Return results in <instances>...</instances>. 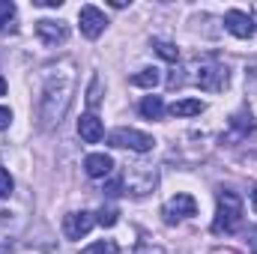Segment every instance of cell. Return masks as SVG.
Wrapping results in <instances>:
<instances>
[{
	"instance_id": "14",
	"label": "cell",
	"mask_w": 257,
	"mask_h": 254,
	"mask_svg": "<svg viewBox=\"0 0 257 254\" xmlns=\"http://www.w3.org/2000/svg\"><path fill=\"white\" fill-rule=\"evenodd\" d=\"M135 87H156L159 84V69H141L138 75H132Z\"/></svg>"
},
{
	"instance_id": "9",
	"label": "cell",
	"mask_w": 257,
	"mask_h": 254,
	"mask_svg": "<svg viewBox=\"0 0 257 254\" xmlns=\"http://www.w3.org/2000/svg\"><path fill=\"white\" fill-rule=\"evenodd\" d=\"M36 36L45 45H60V42H66V36H69V27H66L63 21L42 18V21H36Z\"/></svg>"
},
{
	"instance_id": "10",
	"label": "cell",
	"mask_w": 257,
	"mask_h": 254,
	"mask_svg": "<svg viewBox=\"0 0 257 254\" xmlns=\"http://www.w3.org/2000/svg\"><path fill=\"white\" fill-rule=\"evenodd\" d=\"M78 135H81V141H87V144H99V141L105 138V126H102V120H99L96 114H84V117L78 120Z\"/></svg>"
},
{
	"instance_id": "8",
	"label": "cell",
	"mask_w": 257,
	"mask_h": 254,
	"mask_svg": "<svg viewBox=\"0 0 257 254\" xmlns=\"http://www.w3.org/2000/svg\"><path fill=\"white\" fill-rule=\"evenodd\" d=\"M224 27H227L233 36L248 39V36L254 33V18H251L248 12H242V9H227V15H224Z\"/></svg>"
},
{
	"instance_id": "13",
	"label": "cell",
	"mask_w": 257,
	"mask_h": 254,
	"mask_svg": "<svg viewBox=\"0 0 257 254\" xmlns=\"http://www.w3.org/2000/svg\"><path fill=\"white\" fill-rule=\"evenodd\" d=\"M141 114H144L147 120H159V117L165 114V102H162V96H147V99L141 102Z\"/></svg>"
},
{
	"instance_id": "23",
	"label": "cell",
	"mask_w": 257,
	"mask_h": 254,
	"mask_svg": "<svg viewBox=\"0 0 257 254\" xmlns=\"http://www.w3.org/2000/svg\"><path fill=\"white\" fill-rule=\"evenodd\" d=\"M108 194H111V197H114V194H120V180H111V183H108Z\"/></svg>"
},
{
	"instance_id": "4",
	"label": "cell",
	"mask_w": 257,
	"mask_h": 254,
	"mask_svg": "<svg viewBox=\"0 0 257 254\" xmlns=\"http://www.w3.org/2000/svg\"><path fill=\"white\" fill-rule=\"evenodd\" d=\"M108 144L120 147V150H132V153H147V150H153L156 141L150 135L138 132V129H117V132L108 135Z\"/></svg>"
},
{
	"instance_id": "5",
	"label": "cell",
	"mask_w": 257,
	"mask_h": 254,
	"mask_svg": "<svg viewBox=\"0 0 257 254\" xmlns=\"http://www.w3.org/2000/svg\"><path fill=\"white\" fill-rule=\"evenodd\" d=\"M78 21H81V33H84L87 39H99V36L105 33V27H108L105 12H102V9H96V6H81Z\"/></svg>"
},
{
	"instance_id": "18",
	"label": "cell",
	"mask_w": 257,
	"mask_h": 254,
	"mask_svg": "<svg viewBox=\"0 0 257 254\" xmlns=\"http://www.w3.org/2000/svg\"><path fill=\"white\" fill-rule=\"evenodd\" d=\"M12 186H15V183H12L9 171H3V168H0V197H9V194H12Z\"/></svg>"
},
{
	"instance_id": "21",
	"label": "cell",
	"mask_w": 257,
	"mask_h": 254,
	"mask_svg": "<svg viewBox=\"0 0 257 254\" xmlns=\"http://www.w3.org/2000/svg\"><path fill=\"white\" fill-rule=\"evenodd\" d=\"M9 123H12V111L0 108V129H9Z\"/></svg>"
},
{
	"instance_id": "2",
	"label": "cell",
	"mask_w": 257,
	"mask_h": 254,
	"mask_svg": "<svg viewBox=\"0 0 257 254\" xmlns=\"http://www.w3.org/2000/svg\"><path fill=\"white\" fill-rule=\"evenodd\" d=\"M242 224V200L236 191H218V212L212 221V233H233Z\"/></svg>"
},
{
	"instance_id": "7",
	"label": "cell",
	"mask_w": 257,
	"mask_h": 254,
	"mask_svg": "<svg viewBox=\"0 0 257 254\" xmlns=\"http://www.w3.org/2000/svg\"><path fill=\"white\" fill-rule=\"evenodd\" d=\"M93 224H96L93 212H69V215L63 218V233L69 236V239H81V236L90 233Z\"/></svg>"
},
{
	"instance_id": "11",
	"label": "cell",
	"mask_w": 257,
	"mask_h": 254,
	"mask_svg": "<svg viewBox=\"0 0 257 254\" xmlns=\"http://www.w3.org/2000/svg\"><path fill=\"white\" fill-rule=\"evenodd\" d=\"M84 171H87V177H93V180L108 177V174L114 171V159L105 156V153H90V156L84 159Z\"/></svg>"
},
{
	"instance_id": "16",
	"label": "cell",
	"mask_w": 257,
	"mask_h": 254,
	"mask_svg": "<svg viewBox=\"0 0 257 254\" xmlns=\"http://www.w3.org/2000/svg\"><path fill=\"white\" fill-rule=\"evenodd\" d=\"M117 242H111V239H99V242H93V245H87V248H81V254H117Z\"/></svg>"
},
{
	"instance_id": "19",
	"label": "cell",
	"mask_w": 257,
	"mask_h": 254,
	"mask_svg": "<svg viewBox=\"0 0 257 254\" xmlns=\"http://www.w3.org/2000/svg\"><path fill=\"white\" fill-rule=\"evenodd\" d=\"M96 221H99L102 227H114V224H117V209H102Z\"/></svg>"
},
{
	"instance_id": "20",
	"label": "cell",
	"mask_w": 257,
	"mask_h": 254,
	"mask_svg": "<svg viewBox=\"0 0 257 254\" xmlns=\"http://www.w3.org/2000/svg\"><path fill=\"white\" fill-rule=\"evenodd\" d=\"M87 105L96 108L99 105V78H93V87H90V96H87Z\"/></svg>"
},
{
	"instance_id": "6",
	"label": "cell",
	"mask_w": 257,
	"mask_h": 254,
	"mask_svg": "<svg viewBox=\"0 0 257 254\" xmlns=\"http://www.w3.org/2000/svg\"><path fill=\"white\" fill-rule=\"evenodd\" d=\"M194 212H197V203H194L192 194H177V197H171L168 206H165V221H168V224H177V218H189Z\"/></svg>"
},
{
	"instance_id": "24",
	"label": "cell",
	"mask_w": 257,
	"mask_h": 254,
	"mask_svg": "<svg viewBox=\"0 0 257 254\" xmlns=\"http://www.w3.org/2000/svg\"><path fill=\"white\" fill-rule=\"evenodd\" d=\"M0 96H6V81H3V75H0Z\"/></svg>"
},
{
	"instance_id": "22",
	"label": "cell",
	"mask_w": 257,
	"mask_h": 254,
	"mask_svg": "<svg viewBox=\"0 0 257 254\" xmlns=\"http://www.w3.org/2000/svg\"><path fill=\"white\" fill-rule=\"evenodd\" d=\"M33 6H48V9H57V6H63V0H33Z\"/></svg>"
},
{
	"instance_id": "1",
	"label": "cell",
	"mask_w": 257,
	"mask_h": 254,
	"mask_svg": "<svg viewBox=\"0 0 257 254\" xmlns=\"http://www.w3.org/2000/svg\"><path fill=\"white\" fill-rule=\"evenodd\" d=\"M45 87H42V102H39V117H42V126H54L60 123L72 102V93H75V66L72 63H60L45 69Z\"/></svg>"
},
{
	"instance_id": "17",
	"label": "cell",
	"mask_w": 257,
	"mask_h": 254,
	"mask_svg": "<svg viewBox=\"0 0 257 254\" xmlns=\"http://www.w3.org/2000/svg\"><path fill=\"white\" fill-rule=\"evenodd\" d=\"M12 18H15V3L12 0H0V30H6Z\"/></svg>"
},
{
	"instance_id": "15",
	"label": "cell",
	"mask_w": 257,
	"mask_h": 254,
	"mask_svg": "<svg viewBox=\"0 0 257 254\" xmlns=\"http://www.w3.org/2000/svg\"><path fill=\"white\" fill-rule=\"evenodd\" d=\"M153 48H156V54H159V57H165V60H171V63H177V60H180V51H177L171 42H165V39H153Z\"/></svg>"
},
{
	"instance_id": "3",
	"label": "cell",
	"mask_w": 257,
	"mask_h": 254,
	"mask_svg": "<svg viewBox=\"0 0 257 254\" xmlns=\"http://www.w3.org/2000/svg\"><path fill=\"white\" fill-rule=\"evenodd\" d=\"M192 81L200 90H209V93L224 90V87H227V69L221 63H215V60H197V63H194Z\"/></svg>"
},
{
	"instance_id": "12",
	"label": "cell",
	"mask_w": 257,
	"mask_h": 254,
	"mask_svg": "<svg viewBox=\"0 0 257 254\" xmlns=\"http://www.w3.org/2000/svg\"><path fill=\"white\" fill-rule=\"evenodd\" d=\"M200 111H203V102L200 99H180V102L171 105V114L174 117H194Z\"/></svg>"
},
{
	"instance_id": "25",
	"label": "cell",
	"mask_w": 257,
	"mask_h": 254,
	"mask_svg": "<svg viewBox=\"0 0 257 254\" xmlns=\"http://www.w3.org/2000/svg\"><path fill=\"white\" fill-rule=\"evenodd\" d=\"M251 206H254V212H257V189L251 191Z\"/></svg>"
}]
</instances>
